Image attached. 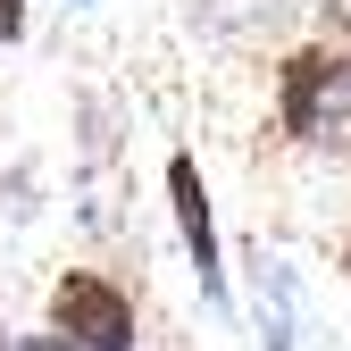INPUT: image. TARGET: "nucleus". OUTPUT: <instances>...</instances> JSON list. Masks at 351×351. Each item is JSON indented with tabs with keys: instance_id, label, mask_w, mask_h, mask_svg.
Instances as JSON below:
<instances>
[{
	"instance_id": "nucleus-1",
	"label": "nucleus",
	"mask_w": 351,
	"mask_h": 351,
	"mask_svg": "<svg viewBox=\"0 0 351 351\" xmlns=\"http://www.w3.org/2000/svg\"><path fill=\"white\" fill-rule=\"evenodd\" d=\"M276 117H285V134L326 143L351 117V51H293L276 67Z\"/></svg>"
},
{
	"instance_id": "nucleus-2",
	"label": "nucleus",
	"mask_w": 351,
	"mask_h": 351,
	"mask_svg": "<svg viewBox=\"0 0 351 351\" xmlns=\"http://www.w3.org/2000/svg\"><path fill=\"white\" fill-rule=\"evenodd\" d=\"M51 326L84 351H134V301H125V285H109L101 268H67L51 276Z\"/></svg>"
},
{
	"instance_id": "nucleus-3",
	"label": "nucleus",
	"mask_w": 351,
	"mask_h": 351,
	"mask_svg": "<svg viewBox=\"0 0 351 351\" xmlns=\"http://www.w3.org/2000/svg\"><path fill=\"white\" fill-rule=\"evenodd\" d=\"M167 201H176V226H184V251H193L201 293H226V268H217V217H209V184H201V167H193L184 151L167 159Z\"/></svg>"
},
{
	"instance_id": "nucleus-4",
	"label": "nucleus",
	"mask_w": 351,
	"mask_h": 351,
	"mask_svg": "<svg viewBox=\"0 0 351 351\" xmlns=\"http://www.w3.org/2000/svg\"><path fill=\"white\" fill-rule=\"evenodd\" d=\"M25 34V0H0V42H17Z\"/></svg>"
},
{
	"instance_id": "nucleus-5",
	"label": "nucleus",
	"mask_w": 351,
	"mask_h": 351,
	"mask_svg": "<svg viewBox=\"0 0 351 351\" xmlns=\"http://www.w3.org/2000/svg\"><path fill=\"white\" fill-rule=\"evenodd\" d=\"M17 351H84V343H67V335H59V326H51V335H25V343H17Z\"/></svg>"
},
{
	"instance_id": "nucleus-6",
	"label": "nucleus",
	"mask_w": 351,
	"mask_h": 351,
	"mask_svg": "<svg viewBox=\"0 0 351 351\" xmlns=\"http://www.w3.org/2000/svg\"><path fill=\"white\" fill-rule=\"evenodd\" d=\"M0 351H9V343H0Z\"/></svg>"
}]
</instances>
